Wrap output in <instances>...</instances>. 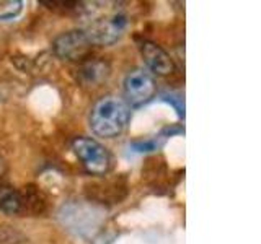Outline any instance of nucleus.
<instances>
[{
    "label": "nucleus",
    "instance_id": "obj_1",
    "mask_svg": "<svg viewBox=\"0 0 261 244\" xmlns=\"http://www.w3.org/2000/svg\"><path fill=\"white\" fill-rule=\"evenodd\" d=\"M84 28L88 41L96 46H111L124 35L127 28V15L114 2L80 4Z\"/></svg>",
    "mask_w": 261,
    "mask_h": 244
},
{
    "label": "nucleus",
    "instance_id": "obj_2",
    "mask_svg": "<svg viewBox=\"0 0 261 244\" xmlns=\"http://www.w3.org/2000/svg\"><path fill=\"white\" fill-rule=\"evenodd\" d=\"M130 119V108L119 96L100 98L90 111V129L98 137L114 138L124 132Z\"/></svg>",
    "mask_w": 261,
    "mask_h": 244
},
{
    "label": "nucleus",
    "instance_id": "obj_3",
    "mask_svg": "<svg viewBox=\"0 0 261 244\" xmlns=\"http://www.w3.org/2000/svg\"><path fill=\"white\" fill-rule=\"evenodd\" d=\"M72 150L82 165L92 174H106L111 168V155L105 146L90 137H77L72 142Z\"/></svg>",
    "mask_w": 261,
    "mask_h": 244
},
{
    "label": "nucleus",
    "instance_id": "obj_4",
    "mask_svg": "<svg viewBox=\"0 0 261 244\" xmlns=\"http://www.w3.org/2000/svg\"><path fill=\"white\" fill-rule=\"evenodd\" d=\"M122 88H124L126 104L133 106V108L147 104L157 93V85H155L153 77L144 69H136L129 72L124 78Z\"/></svg>",
    "mask_w": 261,
    "mask_h": 244
},
{
    "label": "nucleus",
    "instance_id": "obj_5",
    "mask_svg": "<svg viewBox=\"0 0 261 244\" xmlns=\"http://www.w3.org/2000/svg\"><path fill=\"white\" fill-rule=\"evenodd\" d=\"M92 43L82 29H70L57 36L53 43L54 54L65 60H79L87 55Z\"/></svg>",
    "mask_w": 261,
    "mask_h": 244
},
{
    "label": "nucleus",
    "instance_id": "obj_6",
    "mask_svg": "<svg viewBox=\"0 0 261 244\" xmlns=\"http://www.w3.org/2000/svg\"><path fill=\"white\" fill-rule=\"evenodd\" d=\"M139 49H141V54H142V59H144L145 65L155 73V75L165 77L175 70V64L171 60V57L168 55L165 49L160 47L157 43L144 39L141 46H139Z\"/></svg>",
    "mask_w": 261,
    "mask_h": 244
},
{
    "label": "nucleus",
    "instance_id": "obj_7",
    "mask_svg": "<svg viewBox=\"0 0 261 244\" xmlns=\"http://www.w3.org/2000/svg\"><path fill=\"white\" fill-rule=\"evenodd\" d=\"M28 197L13 187H0V210L10 215H18L27 210Z\"/></svg>",
    "mask_w": 261,
    "mask_h": 244
},
{
    "label": "nucleus",
    "instance_id": "obj_8",
    "mask_svg": "<svg viewBox=\"0 0 261 244\" xmlns=\"http://www.w3.org/2000/svg\"><path fill=\"white\" fill-rule=\"evenodd\" d=\"M80 75H82V78H84L85 83L95 85L108 75V67H106V64H103L100 60H90V62H85L84 65H82Z\"/></svg>",
    "mask_w": 261,
    "mask_h": 244
},
{
    "label": "nucleus",
    "instance_id": "obj_9",
    "mask_svg": "<svg viewBox=\"0 0 261 244\" xmlns=\"http://www.w3.org/2000/svg\"><path fill=\"white\" fill-rule=\"evenodd\" d=\"M23 10V2L20 0H0V21H8L16 18Z\"/></svg>",
    "mask_w": 261,
    "mask_h": 244
},
{
    "label": "nucleus",
    "instance_id": "obj_10",
    "mask_svg": "<svg viewBox=\"0 0 261 244\" xmlns=\"http://www.w3.org/2000/svg\"><path fill=\"white\" fill-rule=\"evenodd\" d=\"M133 150L137 153H149V151H155L160 146V140L159 138H147V140H134L130 143Z\"/></svg>",
    "mask_w": 261,
    "mask_h": 244
},
{
    "label": "nucleus",
    "instance_id": "obj_11",
    "mask_svg": "<svg viewBox=\"0 0 261 244\" xmlns=\"http://www.w3.org/2000/svg\"><path fill=\"white\" fill-rule=\"evenodd\" d=\"M5 171H7V163L2 157H0V179H2V176L5 174Z\"/></svg>",
    "mask_w": 261,
    "mask_h": 244
}]
</instances>
